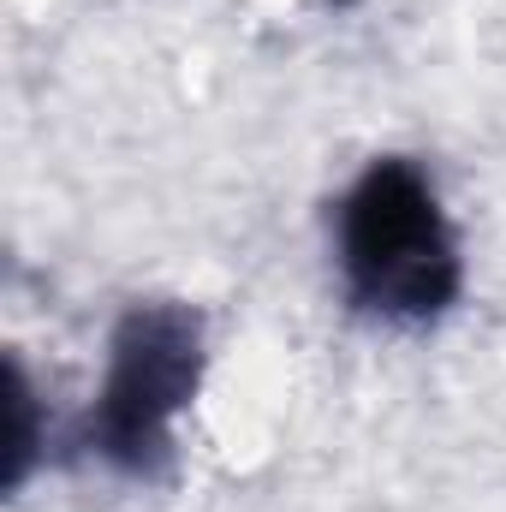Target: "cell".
I'll use <instances>...</instances> for the list:
<instances>
[{
    "label": "cell",
    "mask_w": 506,
    "mask_h": 512,
    "mask_svg": "<svg viewBox=\"0 0 506 512\" xmlns=\"http://www.w3.org/2000/svg\"><path fill=\"white\" fill-rule=\"evenodd\" d=\"M334 251L352 310L376 322H441L465 292V256L441 191L405 155H381L352 179L334 215Z\"/></svg>",
    "instance_id": "1"
},
{
    "label": "cell",
    "mask_w": 506,
    "mask_h": 512,
    "mask_svg": "<svg viewBox=\"0 0 506 512\" xmlns=\"http://www.w3.org/2000/svg\"><path fill=\"white\" fill-rule=\"evenodd\" d=\"M203 316L179 298H137L108 334V376L78 429V447L120 477H161L173 423L203 387Z\"/></svg>",
    "instance_id": "2"
},
{
    "label": "cell",
    "mask_w": 506,
    "mask_h": 512,
    "mask_svg": "<svg viewBox=\"0 0 506 512\" xmlns=\"http://www.w3.org/2000/svg\"><path fill=\"white\" fill-rule=\"evenodd\" d=\"M36 447H42V429H36V393L18 358H6V459H0V489H24L30 465H36Z\"/></svg>",
    "instance_id": "3"
}]
</instances>
